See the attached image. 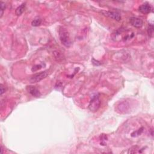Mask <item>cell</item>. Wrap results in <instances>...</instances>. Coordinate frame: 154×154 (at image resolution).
<instances>
[{
    "instance_id": "1",
    "label": "cell",
    "mask_w": 154,
    "mask_h": 154,
    "mask_svg": "<svg viewBox=\"0 0 154 154\" xmlns=\"http://www.w3.org/2000/svg\"><path fill=\"white\" fill-rule=\"evenodd\" d=\"M59 32L60 39L61 43L66 47H69L71 45V42L68 31L63 27H61L59 29Z\"/></svg>"
},
{
    "instance_id": "2",
    "label": "cell",
    "mask_w": 154,
    "mask_h": 154,
    "mask_svg": "<svg viewBox=\"0 0 154 154\" xmlns=\"http://www.w3.org/2000/svg\"><path fill=\"white\" fill-rule=\"evenodd\" d=\"M100 104H101V101L100 99H99V96L98 95H95L93 96L91 101L90 102L88 105L89 110L92 112H95L99 109V107H100Z\"/></svg>"
},
{
    "instance_id": "3",
    "label": "cell",
    "mask_w": 154,
    "mask_h": 154,
    "mask_svg": "<svg viewBox=\"0 0 154 154\" xmlns=\"http://www.w3.org/2000/svg\"><path fill=\"white\" fill-rule=\"evenodd\" d=\"M48 75V71L41 72H40V73L36 74L34 75H33L30 78V81L32 83H38V82H39V81H42V79H45Z\"/></svg>"
},
{
    "instance_id": "4",
    "label": "cell",
    "mask_w": 154,
    "mask_h": 154,
    "mask_svg": "<svg viewBox=\"0 0 154 154\" xmlns=\"http://www.w3.org/2000/svg\"><path fill=\"white\" fill-rule=\"evenodd\" d=\"M102 14L105 16H107L110 19L115 20L116 21H120L122 19L121 15L119 13L116 12H111V11H106V12H102Z\"/></svg>"
},
{
    "instance_id": "5",
    "label": "cell",
    "mask_w": 154,
    "mask_h": 154,
    "mask_svg": "<svg viewBox=\"0 0 154 154\" xmlns=\"http://www.w3.org/2000/svg\"><path fill=\"white\" fill-rule=\"evenodd\" d=\"M139 10L143 14H148L153 11V8L150 4L148 3H144L139 7Z\"/></svg>"
},
{
    "instance_id": "6",
    "label": "cell",
    "mask_w": 154,
    "mask_h": 154,
    "mask_svg": "<svg viewBox=\"0 0 154 154\" xmlns=\"http://www.w3.org/2000/svg\"><path fill=\"white\" fill-rule=\"evenodd\" d=\"M130 24L135 28H141L143 25V21L138 17H131L130 19Z\"/></svg>"
},
{
    "instance_id": "7",
    "label": "cell",
    "mask_w": 154,
    "mask_h": 154,
    "mask_svg": "<svg viewBox=\"0 0 154 154\" xmlns=\"http://www.w3.org/2000/svg\"><path fill=\"white\" fill-rule=\"evenodd\" d=\"M26 89H27V90H28L29 93H30L34 97L39 98L41 95L39 90L34 86H27Z\"/></svg>"
},
{
    "instance_id": "8",
    "label": "cell",
    "mask_w": 154,
    "mask_h": 154,
    "mask_svg": "<svg viewBox=\"0 0 154 154\" xmlns=\"http://www.w3.org/2000/svg\"><path fill=\"white\" fill-rule=\"evenodd\" d=\"M130 108V105L127 102H122L117 107V109L121 113H126Z\"/></svg>"
},
{
    "instance_id": "9",
    "label": "cell",
    "mask_w": 154,
    "mask_h": 154,
    "mask_svg": "<svg viewBox=\"0 0 154 154\" xmlns=\"http://www.w3.org/2000/svg\"><path fill=\"white\" fill-rule=\"evenodd\" d=\"M25 6H26V4L25 3H22L21 6H20L19 7H18L16 9V11H15L16 15L17 16H21L23 13L24 10H25Z\"/></svg>"
},
{
    "instance_id": "10",
    "label": "cell",
    "mask_w": 154,
    "mask_h": 154,
    "mask_svg": "<svg viewBox=\"0 0 154 154\" xmlns=\"http://www.w3.org/2000/svg\"><path fill=\"white\" fill-rule=\"evenodd\" d=\"M153 32H154V28L153 25L152 24H149L148 29V33L149 37L152 38L153 36Z\"/></svg>"
},
{
    "instance_id": "11",
    "label": "cell",
    "mask_w": 154,
    "mask_h": 154,
    "mask_svg": "<svg viewBox=\"0 0 154 154\" xmlns=\"http://www.w3.org/2000/svg\"><path fill=\"white\" fill-rule=\"evenodd\" d=\"M42 20L39 17H36L32 21L31 24L33 26H38L41 24Z\"/></svg>"
},
{
    "instance_id": "12",
    "label": "cell",
    "mask_w": 154,
    "mask_h": 154,
    "mask_svg": "<svg viewBox=\"0 0 154 154\" xmlns=\"http://www.w3.org/2000/svg\"><path fill=\"white\" fill-rule=\"evenodd\" d=\"M6 8V4L4 2L1 1V6H0V11H1V13H0V17H2Z\"/></svg>"
},
{
    "instance_id": "13",
    "label": "cell",
    "mask_w": 154,
    "mask_h": 154,
    "mask_svg": "<svg viewBox=\"0 0 154 154\" xmlns=\"http://www.w3.org/2000/svg\"><path fill=\"white\" fill-rule=\"evenodd\" d=\"M143 130H144V128L142 127V128H141L140 129H139V130H137V131H136L133 132L131 134V136H132V137H137V136H139V135H140V134L143 132Z\"/></svg>"
},
{
    "instance_id": "14",
    "label": "cell",
    "mask_w": 154,
    "mask_h": 154,
    "mask_svg": "<svg viewBox=\"0 0 154 154\" xmlns=\"http://www.w3.org/2000/svg\"><path fill=\"white\" fill-rule=\"evenodd\" d=\"M1 87H0V88H1V95H2L4 93H5L6 92V88H5V87L1 84V86H0Z\"/></svg>"
}]
</instances>
